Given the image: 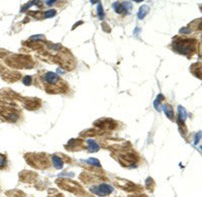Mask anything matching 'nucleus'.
<instances>
[{"label":"nucleus","mask_w":202,"mask_h":197,"mask_svg":"<svg viewBox=\"0 0 202 197\" xmlns=\"http://www.w3.org/2000/svg\"><path fill=\"white\" fill-rule=\"evenodd\" d=\"M196 43H197V42L195 39L182 38H177L176 41L174 42L173 48L177 53H179V54L190 55L192 53H194Z\"/></svg>","instance_id":"obj_1"},{"label":"nucleus","mask_w":202,"mask_h":197,"mask_svg":"<svg viewBox=\"0 0 202 197\" xmlns=\"http://www.w3.org/2000/svg\"><path fill=\"white\" fill-rule=\"evenodd\" d=\"M26 162L33 168L38 169H47L50 167V161L46 154H36L30 153L25 155Z\"/></svg>","instance_id":"obj_2"},{"label":"nucleus","mask_w":202,"mask_h":197,"mask_svg":"<svg viewBox=\"0 0 202 197\" xmlns=\"http://www.w3.org/2000/svg\"><path fill=\"white\" fill-rule=\"evenodd\" d=\"M56 183L58 184V186L60 188H62V189H64V190L72 192V193H74V194L81 195V194L85 193L80 184L75 182V181H73V180H70V179H59V180L56 181Z\"/></svg>","instance_id":"obj_3"},{"label":"nucleus","mask_w":202,"mask_h":197,"mask_svg":"<svg viewBox=\"0 0 202 197\" xmlns=\"http://www.w3.org/2000/svg\"><path fill=\"white\" fill-rule=\"evenodd\" d=\"M7 63L10 66L16 68H23V69H32L33 66V60L29 56L24 55H15L11 57L10 61H7Z\"/></svg>","instance_id":"obj_4"},{"label":"nucleus","mask_w":202,"mask_h":197,"mask_svg":"<svg viewBox=\"0 0 202 197\" xmlns=\"http://www.w3.org/2000/svg\"><path fill=\"white\" fill-rule=\"evenodd\" d=\"M139 160V156L134 152L124 151L118 154V161L122 166H129L134 164Z\"/></svg>","instance_id":"obj_5"},{"label":"nucleus","mask_w":202,"mask_h":197,"mask_svg":"<svg viewBox=\"0 0 202 197\" xmlns=\"http://www.w3.org/2000/svg\"><path fill=\"white\" fill-rule=\"evenodd\" d=\"M90 191L92 192L93 194L97 195V196H101V197H104V196H107L109 194H111L113 192V187L108 185V184H99L97 186H93L91 187Z\"/></svg>","instance_id":"obj_6"},{"label":"nucleus","mask_w":202,"mask_h":197,"mask_svg":"<svg viewBox=\"0 0 202 197\" xmlns=\"http://www.w3.org/2000/svg\"><path fill=\"white\" fill-rule=\"evenodd\" d=\"M115 185L117 187L121 188L122 190H126V191H139L140 188L137 185V184H134L133 182H130L129 180H125V179H120V178H117L115 181Z\"/></svg>","instance_id":"obj_7"},{"label":"nucleus","mask_w":202,"mask_h":197,"mask_svg":"<svg viewBox=\"0 0 202 197\" xmlns=\"http://www.w3.org/2000/svg\"><path fill=\"white\" fill-rule=\"evenodd\" d=\"M95 126L97 128H100L102 129H113L117 126V124L112 119H109V118H101V119H98L97 121L95 122Z\"/></svg>","instance_id":"obj_8"},{"label":"nucleus","mask_w":202,"mask_h":197,"mask_svg":"<svg viewBox=\"0 0 202 197\" xmlns=\"http://www.w3.org/2000/svg\"><path fill=\"white\" fill-rule=\"evenodd\" d=\"M38 102H39V99H36V98H33V99H26V101H25V105H26V107H28V109H36L37 107L39 106V104H38Z\"/></svg>","instance_id":"obj_9"},{"label":"nucleus","mask_w":202,"mask_h":197,"mask_svg":"<svg viewBox=\"0 0 202 197\" xmlns=\"http://www.w3.org/2000/svg\"><path fill=\"white\" fill-rule=\"evenodd\" d=\"M52 161H53V165H54V167L56 169H62L63 166H64V163L63 161L61 160V158H59L58 156H52Z\"/></svg>","instance_id":"obj_10"},{"label":"nucleus","mask_w":202,"mask_h":197,"mask_svg":"<svg viewBox=\"0 0 202 197\" xmlns=\"http://www.w3.org/2000/svg\"><path fill=\"white\" fill-rule=\"evenodd\" d=\"M164 111L166 113V115L168 116L170 119H174V111H173V108L170 106L169 104H166L164 106Z\"/></svg>","instance_id":"obj_11"},{"label":"nucleus","mask_w":202,"mask_h":197,"mask_svg":"<svg viewBox=\"0 0 202 197\" xmlns=\"http://www.w3.org/2000/svg\"><path fill=\"white\" fill-rule=\"evenodd\" d=\"M87 144H88V149H89L90 152H97L99 150V146L96 144L95 141L89 139V141H87Z\"/></svg>","instance_id":"obj_12"},{"label":"nucleus","mask_w":202,"mask_h":197,"mask_svg":"<svg viewBox=\"0 0 202 197\" xmlns=\"http://www.w3.org/2000/svg\"><path fill=\"white\" fill-rule=\"evenodd\" d=\"M149 12V7L148 6H143L142 8L139 9V18H144L146 14Z\"/></svg>","instance_id":"obj_13"},{"label":"nucleus","mask_w":202,"mask_h":197,"mask_svg":"<svg viewBox=\"0 0 202 197\" xmlns=\"http://www.w3.org/2000/svg\"><path fill=\"white\" fill-rule=\"evenodd\" d=\"M86 163H88L89 165H92V166H95V167H100V163L97 159H93V158H90L86 161Z\"/></svg>","instance_id":"obj_14"},{"label":"nucleus","mask_w":202,"mask_h":197,"mask_svg":"<svg viewBox=\"0 0 202 197\" xmlns=\"http://www.w3.org/2000/svg\"><path fill=\"white\" fill-rule=\"evenodd\" d=\"M7 164V161H6V157L2 155V154H0V169H2L4 168L6 166Z\"/></svg>","instance_id":"obj_15"},{"label":"nucleus","mask_w":202,"mask_h":197,"mask_svg":"<svg viewBox=\"0 0 202 197\" xmlns=\"http://www.w3.org/2000/svg\"><path fill=\"white\" fill-rule=\"evenodd\" d=\"M56 13H57V11L55 9L48 10V11H46L45 13H43V17H45V18H49V17H53L54 15H56Z\"/></svg>","instance_id":"obj_16"},{"label":"nucleus","mask_w":202,"mask_h":197,"mask_svg":"<svg viewBox=\"0 0 202 197\" xmlns=\"http://www.w3.org/2000/svg\"><path fill=\"white\" fill-rule=\"evenodd\" d=\"M30 82H32V77L30 76H25L23 78V84L24 85H29Z\"/></svg>","instance_id":"obj_17"},{"label":"nucleus","mask_w":202,"mask_h":197,"mask_svg":"<svg viewBox=\"0 0 202 197\" xmlns=\"http://www.w3.org/2000/svg\"><path fill=\"white\" fill-rule=\"evenodd\" d=\"M49 197H64L62 194H60L59 192H57V191H53V196L49 195Z\"/></svg>","instance_id":"obj_18"},{"label":"nucleus","mask_w":202,"mask_h":197,"mask_svg":"<svg viewBox=\"0 0 202 197\" xmlns=\"http://www.w3.org/2000/svg\"><path fill=\"white\" fill-rule=\"evenodd\" d=\"M98 10H99V17L100 18H102L103 17V12H102V6L99 5L98 6Z\"/></svg>","instance_id":"obj_19"},{"label":"nucleus","mask_w":202,"mask_h":197,"mask_svg":"<svg viewBox=\"0 0 202 197\" xmlns=\"http://www.w3.org/2000/svg\"><path fill=\"white\" fill-rule=\"evenodd\" d=\"M180 33H190V28H182L180 30Z\"/></svg>","instance_id":"obj_20"},{"label":"nucleus","mask_w":202,"mask_h":197,"mask_svg":"<svg viewBox=\"0 0 202 197\" xmlns=\"http://www.w3.org/2000/svg\"><path fill=\"white\" fill-rule=\"evenodd\" d=\"M129 197H148L146 195H134V196H129Z\"/></svg>","instance_id":"obj_21"}]
</instances>
